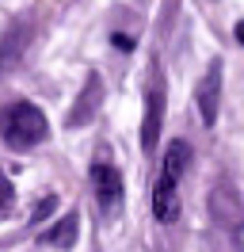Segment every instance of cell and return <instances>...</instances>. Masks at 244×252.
<instances>
[{
    "label": "cell",
    "mask_w": 244,
    "mask_h": 252,
    "mask_svg": "<svg viewBox=\"0 0 244 252\" xmlns=\"http://www.w3.org/2000/svg\"><path fill=\"white\" fill-rule=\"evenodd\" d=\"M187 164H191V145L176 138V142H168L164 149V164H160V176H156V188H152V214L156 221H172L180 218V180L187 172Z\"/></svg>",
    "instance_id": "cell-1"
},
{
    "label": "cell",
    "mask_w": 244,
    "mask_h": 252,
    "mask_svg": "<svg viewBox=\"0 0 244 252\" xmlns=\"http://www.w3.org/2000/svg\"><path fill=\"white\" fill-rule=\"evenodd\" d=\"M46 115L42 107H34L27 99H19L12 107L0 111V134H4V142L15 145V149H30V145H38L46 138Z\"/></svg>",
    "instance_id": "cell-2"
},
{
    "label": "cell",
    "mask_w": 244,
    "mask_h": 252,
    "mask_svg": "<svg viewBox=\"0 0 244 252\" xmlns=\"http://www.w3.org/2000/svg\"><path fill=\"white\" fill-rule=\"evenodd\" d=\"M164 73L152 69V80H149V92H145V119H141V149L152 153V145L160 138V126H164Z\"/></svg>",
    "instance_id": "cell-3"
},
{
    "label": "cell",
    "mask_w": 244,
    "mask_h": 252,
    "mask_svg": "<svg viewBox=\"0 0 244 252\" xmlns=\"http://www.w3.org/2000/svg\"><path fill=\"white\" fill-rule=\"evenodd\" d=\"M88 180H92V191H95L99 206H103V210H119L122 206V172L119 168L99 160V164H92Z\"/></svg>",
    "instance_id": "cell-4"
},
{
    "label": "cell",
    "mask_w": 244,
    "mask_h": 252,
    "mask_svg": "<svg viewBox=\"0 0 244 252\" xmlns=\"http://www.w3.org/2000/svg\"><path fill=\"white\" fill-rule=\"evenodd\" d=\"M99 103H103V77H99V73H88L84 88H80V95H76V107L69 111V126L80 130L84 123H92V115L99 111Z\"/></svg>",
    "instance_id": "cell-5"
},
{
    "label": "cell",
    "mask_w": 244,
    "mask_h": 252,
    "mask_svg": "<svg viewBox=\"0 0 244 252\" xmlns=\"http://www.w3.org/2000/svg\"><path fill=\"white\" fill-rule=\"evenodd\" d=\"M198 111H202V123L214 126L217 123V111H221V65L214 62L206 69V77L198 80Z\"/></svg>",
    "instance_id": "cell-6"
},
{
    "label": "cell",
    "mask_w": 244,
    "mask_h": 252,
    "mask_svg": "<svg viewBox=\"0 0 244 252\" xmlns=\"http://www.w3.org/2000/svg\"><path fill=\"white\" fill-rule=\"evenodd\" d=\"M27 42H30V27L23 23V19H19V23H12V27L4 31V38H0V77H4V73H12L15 65L23 62Z\"/></svg>",
    "instance_id": "cell-7"
},
{
    "label": "cell",
    "mask_w": 244,
    "mask_h": 252,
    "mask_svg": "<svg viewBox=\"0 0 244 252\" xmlns=\"http://www.w3.org/2000/svg\"><path fill=\"white\" fill-rule=\"evenodd\" d=\"M76 229H80V218H76V210H69V214L46 233V245H54V249H73L76 245Z\"/></svg>",
    "instance_id": "cell-8"
},
{
    "label": "cell",
    "mask_w": 244,
    "mask_h": 252,
    "mask_svg": "<svg viewBox=\"0 0 244 252\" xmlns=\"http://www.w3.org/2000/svg\"><path fill=\"white\" fill-rule=\"evenodd\" d=\"M12 199H15V191H12V180H8V176L0 172V210H4V206H12Z\"/></svg>",
    "instance_id": "cell-9"
},
{
    "label": "cell",
    "mask_w": 244,
    "mask_h": 252,
    "mask_svg": "<svg viewBox=\"0 0 244 252\" xmlns=\"http://www.w3.org/2000/svg\"><path fill=\"white\" fill-rule=\"evenodd\" d=\"M54 199H42V203H38V210H34V214H30V221H42V218H50V210H54Z\"/></svg>",
    "instance_id": "cell-10"
},
{
    "label": "cell",
    "mask_w": 244,
    "mask_h": 252,
    "mask_svg": "<svg viewBox=\"0 0 244 252\" xmlns=\"http://www.w3.org/2000/svg\"><path fill=\"white\" fill-rule=\"evenodd\" d=\"M233 241H237V252H244V221L233 225Z\"/></svg>",
    "instance_id": "cell-11"
},
{
    "label": "cell",
    "mask_w": 244,
    "mask_h": 252,
    "mask_svg": "<svg viewBox=\"0 0 244 252\" xmlns=\"http://www.w3.org/2000/svg\"><path fill=\"white\" fill-rule=\"evenodd\" d=\"M237 42H241V46H244V19H241V23H237Z\"/></svg>",
    "instance_id": "cell-12"
}]
</instances>
